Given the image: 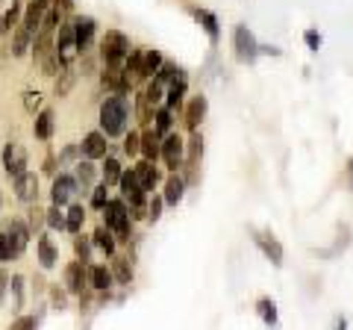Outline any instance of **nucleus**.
<instances>
[{"instance_id": "cd10ccee", "label": "nucleus", "mask_w": 353, "mask_h": 330, "mask_svg": "<svg viewBox=\"0 0 353 330\" xmlns=\"http://www.w3.org/2000/svg\"><path fill=\"white\" fill-rule=\"evenodd\" d=\"M53 118H57V115H53V109H41V113L36 115V124H32V133H36V139H50L53 136V127H57V124H53Z\"/></svg>"}, {"instance_id": "6e6d98bb", "label": "nucleus", "mask_w": 353, "mask_h": 330, "mask_svg": "<svg viewBox=\"0 0 353 330\" xmlns=\"http://www.w3.org/2000/svg\"><path fill=\"white\" fill-rule=\"evenodd\" d=\"M306 45H309V48H312V50H318V48H321V39H318V36H315V32H312V30H309V32H306Z\"/></svg>"}, {"instance_id": "aec40b11", "label": "nucleus", "mask_w": 353, "mask_h": 330, "mask_svg": "<svg viewBox=\"0 0 353 330\" xmlns=\"http://www.w3.org/2000/svg\"><path fill=\"white\" fill-rule=\"evenodd\" d=\"M53 32H57V30H48V27H39L36 32H32L30 50H32V59H36V62H41L53 50Z\"/></svg>"}, {"instance_id": "8fccbe9b", "label": "nucleus", "mask_w": 353, "mask_h": 330, "mask_svg": "<svg viewBox=\"0 0 353 330\" xmlns=\"http://www.w3.org/2000/svg\"><path fill=\"white\" fill-rule=\"evenodd\" d=\"M39 106H41V95L39 92H24V109L27 113H36Z\"/></svg>"}, {"instance_id": "a878e982", "label": "nucleus", "mask_w": 353, "mask_h": 330, "mask_svg": "<svg viewBox=\"0 0 353 330\" xmlns=\"http://www.w3.org/2000/svg\"><path fill=\"white\" fill-rule=\"evenodd\" d=\"M92 245H97V248L103 251V254H109V257H112V254H115V245H118V239H115V233H112V230H109L106 224H101V227H97L94 233H92Z\"/></svg>"}, {"instance_id": "5fc2aeb1", "label": "nucleus", "mask_w": 353, "mask_h": 330, "mask_svg": "<svg viewBox=\"0 0 353 330\" xmlns=\"http://www.w3.org/2000/svg\"><path fill=\"white\" fill-rule=\"evenodd\" d=\"M53 6H57L59 12L65 15V12H71V9H74V0H53Z\"/></svg>"}, {"instance_id": "0eeeda50", "label": "nucleus", "mask_w": 353, "mask_h": 330, "mask_svg": "<svg viewBox=\"0 0 353 330\" xmlns=\"http://www.w3.org/2000/svg\"><path fill=\"white\" fill-rule=\"evenodd\" d=\"M77 192H80V183H77L74 174H59V177H53V189H50V197H53V204H71Z\"/></svg>"}, {"instance_id": "39448f33", "label": "nucleus", "mask_w": 353, "mask_h": 330, "mask_svg": "<svg viewBox=\"0 0 353 330\" xmlns=\"http://www.w3.org/2000/svg\"><path fill=\"white\" fill-rule=\"evenodd\" d=\"M162 159L171 171H180L183 168V159H185V142L176 136V133H165L162 136Z\"/></svg>"}, {"instance_id": "a18cd8bd", "label": "nucleus", "mask_w": 353, "mask_h": 330, "mask_svg": "<svg viewBox=\"0 0 353 330\" xmlns=\"http://www.w3.org/2000/svg\"><path fill=\"white\" fill-rule=\"evenodd\" d=\"M106 201H109V186H106V183L92 186V206H94V210H101Z\"/></svg>"}, {"instance_id": "7ed1b4c3", "label": "nucleus", "mask_w": 353, "mask_h": 330, "mask_svg": "<svg viewBox=\"0 0 353 330\" xmlns=\"http://www.w3.org/2000/svg\"><path fill=\"white\" fill-rule=\"evenodd\" d=\"M130 53V39L121 30H106L101 39V59L106 65H121Z\"/></svg>"}, {"instance_id": "58836bf2", "label": "nucleus", "mask_w": 353, "mask_h": 330, "mask_svg": "<svg viewBox=\"0 0 353 330\" xmlns=\"http://www.w3.org/2000/svg\"><path fill=\"white\" fill-rule=\"evenodd\" d=\"M112 278H115L118 283L130 286V280H132V266H130V260H112Z\"/></svg>"}, {"instance_id": "bb28decb", "label": "nucleus", "mask_w": 353, "mask_h": 330, "mask_svg": "<svg viewBox=\"0 0 353 330\" xmlns=\"http://www.w3.org/2000/svg\"><path fill=\"white\" fill-rule=\"evenodd\" d=\"M112 271H109L106 266H92L88 269V286H92V289H97V292H106L109 286H112Z\"/></svg>"}, {"instance_id": "de8ad7c7", "label": "nucleus", "mask_w": 353, "mask_h": 330, "mask_svg": "<svg viewBox=\"0 0 353 330\" xmlns=\"http://www.w3.org/2000/svg\"><path fill=\"white\" fill-rule=\"evenodd\" d=\"M162 92H165V86H162L159 80H153V83L148 86V92H145V97H148V101H150L153 106H157V104L162 101Z\"/></svg>"}, {"instance_id": "f03ea898", "label": "nucleus", "mask_w": 353, "mask_h": 330, "mask_svg": "<svg viewBox=\"0 0 353 330\" xmlns=\"http://www.w3.org/2000/svg\"><path fill=\"white\" fill-rule=\"evenodd\" d=\"M103 210V224L112 230L118 242H130V210L124 197H109L101 206Z\"/></svg>"}, {"instance_id": "6e6552de", "label": "nucleus", "mask_w": 353, "mask_h": 330, "mask_svg": "<svg viewBox=\"0 0 353 330\" xmlns=\"http://www.w3.org/2000/svg\"><path fill=\"white\" fill-rule=\"evenodd\" d=\"M118 186H121V195H124V201H130L132 206H139V204H145L148 201V195H145V189H141V183H139V177H136V171H121V180H118Z\"/></svg>"}, {"instance_id": "4c0bfd02", "label": "nucleus", "mask_w": 353, "mask_h": 330, "mask_svg": "<svg viewBox=\"0 0 353 330\" xmlns=\"http://www.w3.org/2000/svg\"><path fill=\"white\" fill-rule=\"evenodd\" d=\"M44 12H48V9H41V6H36L30 0V6H27V15H24V21H21V24H24L27 30H32L36 32L39 27H41V18H44Z\"/></svg>"}, {"instance_id": "9d476101", "label": "nucleus", "mask_w": 353, "mask_h": 330, "mask_svg": "<svg viewBox=\"0 0 353 330\" xmlns=\"http://www.w3.org/2000/svg\"><path fill=\"white\" fill-rule=\"evenodd\" d=\"M53 50L59 53V57L65 62H71L77 57V36H74V21H68V24H59V36L57 41H53Z\"/></svg>"}, {"instance_id": "20e7f679", "label": "nucleus", "mask_w": 353, "mask_h": 330, "mask_svg": "<svg viewBox=\"0 0 353 330\" xmlns=\"http://www.w3.org/2000/svg\"><path fill=\"white\" fill-rule=\"evenodd\" d=\"M233 48H236V57L241 62H253L262 53V45L253 39V32L248 27H241V24L233 30Z\"/></svg>"}, {"instance_id": "72a5a7b5", "label": "nucleus", "mask_w": 353, "mask_h": 330, "mask_svg": "<svg viewBox=\"0 0 353 330\" xmlns=\"http://www.w3.org/2000/svg\"><path fill=\"white\" fill-rule=\"evenodd\" d=\"M171 124H174V113L168 106H159L157 113H153V130H157L159 136H165V133H171Z\"/></svg>"}, {"instance_id": "f257e3e1", "label": "nucleus", "mask_w": 353, "mask_h": 330, "mask_svg": "<svg viewBox=\"0 0 353 330\" xmlns=\"http://www.w3.org/2000/svg\"><path fill=\"white\" fill-rule=\"evenodd\" d=\"M127 121H130V101L127 92H112L101 104V130L106 136H124L127 133Z\"/></svg>"}, {"instance_id": "ea45409f", "label": "nucleus", "mask_w": 353, "mask_h": 330, "mask_svg": "<svg viewBox=\"0 0 353 330\" xmlns=\"http://www.w3.org/2000/svg\"><path fill=\"white\" fill-rule=\"evenodd\" d=\"M27 227H30V233H41V227L48 224V213L39 210V206H30V213H27Z\"/></svg>"}, {"instance_id": "4be33fe9", "label": "nucleus", "mask_w": 353, "mask_h": 330, "mask_svg": "<svg viewBox=\"0 0 353 330\" xmlns=\"http://www.w3.org/2000/svg\"><path fill=\"white\" fill-rule=\"evenodd\" d=\"M139 153H145V159H150V162H157L162 157V136L157 130H145V133H141Z\"/></svg>"}, {"instance_id": "b1692460", "label": "nucleus", "mask_w": 353, "mask_h": 330, "mask_svg": "<svg viewBox=\"0 0 353 330\" xmlns=\"http://www.w3.org/2000/svg\"><path fill=\"white\" fill-rule=\"evenodd\" d=\"M183 195H185V180L180 177V174H171L168 180H165V195H162V201L168 204V206H176L183 201Z\"/></svg>"}, {"instance_id": "9b49d317", "label": "nucleus", "mask_w": 353, "mask_h": 330, "mask_svg": "<svg viewBox=\"0 0 353 330\" xmlns=\"http://www.w3.org/2000/svg\"><path fill=\"white\" fill-rule=\"evenodd\" d=\"M201 159H203V136L197 133V130H192V139H189V145H185V159H183V165L189 168L192 183L197 180V165H201Z\"/></svg>"}, {"instance_id": "dca6fc26", "label": "nucleus", "mask_w": 353, "mask_h": 330, "mask_svg": "<svg viewBox=\"0 0 353 330\" xmlns=\"http://www.w3.org/2000/svg\"><path fill=\"white\" fill-rule=\"evenodd\" d=\"M250 233H253V242L262 248V254L268 257L274 266H283V245L274 239V233H262V230H250Z\"/></svg>"}, {"instance_id": "a211bd4d", "label": "nucleus", "mask_w": 353, "mask_h": 330, "mask_svg": "<svg viewBox=\"0 0 353 330\" xmlns=\"http://www.w3.org/2000/svg\"><path fill=\"white\" fill-rule=\"evenodd\" d=\"M3 233H6V239H9V245H12L15 248V254L21 257V254H24V248H27V242H30V227L24 224V222H15V218H12V222H6L3 224Z\"/></svg>"}, {"instance_id": "c03bdc74", "label": "nucleus", "mask_w": 353, "mask_h": 330, "mask_svg": "<svg viewBox=\"0 0 353 330\" xmlns=\"http://www.w3.org/2000/svg\"><path fill=\"white\" fill-rule=\"evenodd\" d=\"M48 227H53V230H65V213H62V206H59V204H53L50 210H48Z\"/></svg>"}, {"instance_id": "2eb2a0df", "label": "nucleus", "mask_w": 353, "mask_h": 330, "mask_svg": "<svg viewBox=\"0 0 353 330\" xmlns=\"http://www.w3.org/2000/svg\"><path fill=\"white\" fill-rule=\"evenodd\" d=\"M101 83H103L106 92H130L132 89L130 77L121 71V65H106L103 74H101Z\"/></svg>"}, {"instance_id": "5701e85b", "label": "nucleus", "mask_w": 353, "mask_h": 330, "mask_svg": "<svg viewBox=\"0 0 353 330\" xmlns=\"http://www.w3.org/2000/svg\"><path fill=\"white\" fill-rule=\"evenodd\" d=\"M74 177H77V183H80V189H83V192H92L94 177H97V165H94V159H80V162H77Z\"/></svg>"}, {"instance_id": "7c9ffc66", "label": "nucleus", "mask_w": 353, "mask_h": 330, "mask_svg": "<svg viewBox=\"0 0 353 330\" xmlns=\"http://www.w3.org/2000/svg\"><path fill=\"white\" fill-rule=\"evenodd\" d=\"M192 15L197 18V24H201L206 32H209V39L212 41H218V36H221V30H218V18L209 12V9H192Z\"/></svg>"}, {"instance_id": "37998d69", "label": "nucleus", "mask_w": 353, "mask_h": 330, "mask_svg": "<svg viewBox=\"0 0 353 330\" xmlns=\"http://www.w3.org/2000/svg\"><path fill=\"white\" fill-rule=\"evenodd\" d=\"M9 292H12L15 307L24 304V278H21V274H15V278H9Z\"/></svg>"}, {"instance_id": "f8f14e48", "label": "nucleus", "mask_w": 353, "mask_h": 330, "mask_svg": "<svg viewBox=\"0 0 353 330\" xmlns=\"http://www.w3.org/2000/svg\"><path fill=\"white\" fill-rule=\"evenodd\" d=\"M185 92H189V80H185V74L174 77L168 83V92H165V106L171 109V113H180L185 106Z\"/></svg>"}, {"instance_id": "052dcab7", "label": "nucleus", "mask_w": 353, "mask_h": 330, "mask_svg": "<svg viewBox=\"0 0 353 330\" xmlns=\"http://www.w3.org/2000/svg\"><path fill=\"white\" fill-rule=\"evenodd\" d=\"M32 3L41 6V9H50V6H53V0H32Z\"/></svg>"}, {"instance_id": "603ef678", "label": "nucleus", "mask_w": 353, "mask_h": 330, "mask_svg": "<svg viewBox=\"0 0 353 330\" xmlns=\"http://www.w3.org/2000/svg\"><path fill=\"white\" fill-rule=\"evenodd\" d=\"M50 301H53V307H59V310H65V292L59 289V286H53V289H50Z\"/></svg>"}, {"instance_id": "f704fd0d", "label": "nucleus", "mask_w": 353, "mask_h": 330, "mask_svg": "<svg viewBox=\"0 0 353 330\" xmlns=\"http://www.w3.org/2000/svg\"><path fill=\"white\" fill-rule=\"evenodd\" d=\"M159 65H162V53L145 48V53H141V77H153Z\"/></svg>"}, {"instance_id": "79ce46f5", "label": "nucleus", "mask_w": 353, "mask_h": 330, "mask_svg": "<svg viewBox=\"0 0 353 330\" xmlns=\"http://www.w3.org/2000/svg\"><path fill=\"white\" fill-rule=\"evenodd\" d=\"M74 251H77V260L88 262V260H92V239H85V236L77 233V239H74Z\"/></svg>"}, {"instance_id": "1a4fd4ad", "label": "nucleus", "mask_w": 353, "mask_h": 330, "mask_svg": "<svg viewBox=\"0 0 353 330\" xmlns=\"http://www.w3.org/2000/svg\"><path fill=\"white\" fill-rule=\"evenodd\" d=\"M88 286V269L83 260H74L65 266V289L74 295H83V289Z\"/></svg>"}, {"instance_id": "680f3d73", "label": "nucleus", "mask_w": 353, "mask_h": 330, "mask_svg": "<svg viewBox=\"0 0 353 330\" xmlns=\"http://www.w3.org/2000/svg\"><path fill=\"white\" fill-rule=\"evenodd\" d=\"M350 174H353V159H350Z\"/></svg>"}, {"instance_id": "a19ab883", "label": "nucleus", "mask_w": 353, "mask_h": 330, "mask_svg": "<svg viewBox=\"0 0 353 330\" xmlns=\"http://www.w3.org/2000/svg\"><path fill=\"white\" fill-rule=\"evenodd\" d=\"M256 310H259V316H262V322H268V324L277 322V304H274L271 298H259V301H256Z\"/></svg>"}, {"instance_id": "2f4dec72", "label": "nucleus", "mask_w": 353, "mask_h": 330, "mask_svg": "<svg viewBox=\"0 0 353 330\" xmlns=\"http://www.w3.org/2000/svg\"><path fill=\"white\" fill-rule=\"evenodd\" d=\"M57 77H59V80H57V86H53V92H57V97H65V95L74 89V83H77V77H80V74H77L71 65H68V68H62Z\"/></svg>"}, {"instance_id": "423d86ee", "label": "nucleus", "mask_w": 353, "mask_h": 330, "mask_svg": "<svg viewBox=\"0 0 353 330\" xmlns=\"http://www.w3.org/2000/svg\"><path fill=\"white\" fill-rule=\"evenodd\" d=\"M3 171L9 177H18L21 171H27V148L21 142H9L3 148Z\"/></svg>"}, {"instance_id": "09e8293b", "label": "nucleus", "mask_w": 353, "mask_h": 330, "mask_svg": "<svg viewBox=\"0 0 353 330\" xmlns=\"http://www.w3.org/2000/svg\"><path fill=\"white\" fill-rule=\"evenodd\" d=\"M18 254H15V248L9 245V239H6V233H0V262H9V260H15Z\"/></svg>"}, {"instance_id": "49530a36", "label": "nucleus", "mask_w": 353, "mask_h": 330, "mask_svg": "<svg viewBox=\"0 0 353 330\" xmlns=\"http://www.w3.org/2000/svg\"><path fill=\"white\" fill-rule=\"evenodd\" d=\"M139 145H141V133L130 130V133L124 136V153H127V157H136V153H139Z\"/></svg>"}, {"instance_id": "f3484780", "label": "nucleus", "mask_w": 353, "mask_h": 330, "mask_svg": "<svg viewBox=\"0 0 353 330\" xmlns=\"http://www.w3.org/2000/svg\"><path fill=\"white\" fill-rule=\"evenodd\" d=\"M106 133H103V130H94V133H88L85 139H83V145H80V153H83V157L85 159H103L106 157Z\"/></svg>"}, {"instance_id": "6ab92c4d", "label": "nucleus", "mask_w": 353, "mask_h": 330, "mask_svg": "<svg viewBox=\"0 0 353 330\" xmlns=\"http://www.w3.org/2000/svg\"><path fill=\"white\" fill-rule=\"evenodd\" d=\"M206 109H209L206 97H203V95H194L192 101L183 106V118H185V127H189V130H197V127H201V121L206 118Z\"/></svg>"}, {"instance_id": "c756f323", "label": "nucleus", "mask_w": 353, "mask_h": 330, "mask_svg": "<svg viewBox=\"0 0 353 330\" xmlns=\"http://www.w3.org/2000/svg\"><path fill=\"white\" fill-rule=\"evenodd\" d=\"M83 222H85V206L83 204H71V210L65 213V230L77 236L83 230Z\"/></svg>"}, {"instance_id": "4468645a", "label": "nucleus", "mask_w": 353, "mask_h": 330, "mask_svg": "<svg viewBox=\"0 0 353 330\" xmlns=\"http://www.w3.org/2000/svg\"><path fill=\"white\" fill-rule=\"evenodd\" d=\"M15 180V195H18V201H24V204H36V197H39V177L32 171H21Z\"/></svg>"}, {"instance_id": "4d7b16f0", "label": "nucleus", "mask_w": 353, "mask_h": 330, "mask_svg": "<svg viewBox=\"0 0 353 330\" xmlns=\"http://www.w3.org/2000/svg\"><path fill=\"white\" fill-rule=\"evenodd\" d=\"M39 322H36V318H32V316H24V318H18V322H15V327H36Z\"/></svg>"}, {"instance_id": "ddd939ff", "label": "nucleus", "mask_w": 353, "mask_h": 330, "mask_svg": "<svg viewBox=\"0 0 353 330\" xmlns=\"http://www.w3.org/2000/svg\"><path fill=\"white\" fill-rule=\"evenodd\" d=\"M94 32H97V24L94 18H74V36H77V53H88L94 41Z\"/></svg>"}, {"instance_id": "c9c22d12", "label": "nucleus", "mask_w": 353, "mask_h": 330, "mask_svg": "<svg viewBox=\"0 0 353 330\" xmlns=\"http://www.w3.org/2000/svg\"><path fill=\"white\" fill-rule=\"evenodd\" d=\"M180 74H185V71L180 68V65H174V62H165V59H162V65L157 68V74H153V80H159L162 86H168V83L174 80V77H180Z\"/></svg>"}, {"instance_id": "c85d7f7f", "label": "nucleus", "mask_w": 353, "mask_h": 330, "mask_svg": "<svg viewBox=\"0 0 353 330\" xmlns=\"http://www.w3.org/2000/svg\"><path fill=\"white\" fill-rule=\"evenodd\" d=\"M30 45H32V30H27L24 24H21V27L15 30V36H12L9 53H12V57H24V53L30 50Z\"/></svg>"}, {"instance_id": "864d4df0", "label": "nucleus", "mask_w": 353, "mask_h": 330, "mask_svg": "<svg viewBox=\"0 0 353 330\" xmlns=\"http://www.w3.org/2000/svg\"><path fill=\"white\" fill-rule=\"evenodd\" d=\"M77 153H80V145H71V148H65V151L59 153V165H62V162H68V159H74Z\"/></svg>"}, {"instance_id": "412c9836", "label": "nucleus", "mask_w": 353, "mask_h": 330, "mask_svg": "<svg viewBox=\"0 0 353 330\" xmlns=\"http://www.w3.org/2000/svg\"><path fill=\"white\" fill-rule=\"evenodd\" d=\"M136 177H139V183H141V189L145 192H153L157 189V183H159V171H157V162H150V159H141L136 168Z\"/></svg>"}, {"instance_id": "473e14b6", "label": "nucleus", "mask_w": 353, "mask_h": 330, "mask_svg": "<svg viewBox=\"0 0 353 330\" xmlns=\"http://www.w3.org/2000/svg\"><path fill=\"white\" fill-rule=\"evenodd\" d=\"M39 65H41V71H44V77H57V74H59L62 68H68V65H71V62H65V59L59 57V53H57V50H50V53H48V57H44V59H41Z\"/></svg>"}, {"instance_id": "3c124183", "label": "nucleus", "mask_w": 353, "mask_h": 330, "mask_svg": "<svg viewBox=\"0 0 353 330\" xmlns=\"http://www.w3.org/2000/svg\"><path fill=\"white\" fill-rule=\"evenodd\" d=\"M162 206H165V201H162V197H153V201L148 204V218H150V222H159V215H162Z\"/></svg>"}, {"instance_id": "13d9d810", "label": "nucleus", "mask_w": 353, "mask_h": 330, "mask_svg": "<svg viewBox=\"0 0 353 330\" xmlns=\"http://www.w3.org/2000/svg\"><path fill=\"white\" fill-rule=\"evenodd\" d=\"M9 289V274L6 271H0V301H3V292Z\"/></svg>"}, {"instance_id": "393cba45", "label": "nucleus", "mask_w": 353, "mask_h": 330, "mask_svg": "<svg viewBox=\"0 0 353 330\" xmlns=\"http://www.w3.org/2000/svg\"><path fill=\"white\" fill-rule=\"evenodd\" d=\"M39 262L44 269H53L59 262V251H57V245L50 242V236H44V233H39Z\"/></svg>"}, {"instance_id": "e433bc0d", "label": "nucleus", "mask_w": 353, "mask_h": 330, "mask_svg": "<svg viewBox=\"0 0 353 330\" xmlns=\"http://www.w3.org/2000/svg\"><path fill=\"white\" fill-rule=\"evenodd\" d=\"M106 162H103V183L106 186H118V180H121V171H124V168H121V162L118 159H112V157H103Z\"/></svg>"}, {"instance_id": "bf43d9fd", "label": "nucleus", "mask_w": 353, "mask_h": 330, "mask_svg": "<svg viewBox=\"0 0 353 330\" xmlns=\"http://www.w3.org/2000/svg\"><path fill=\"white\" fill-rule=\"evenodd\" d=\"M44 171H48V174H57V157H48V162H44Z\"/></svg>"}]
</instances>
